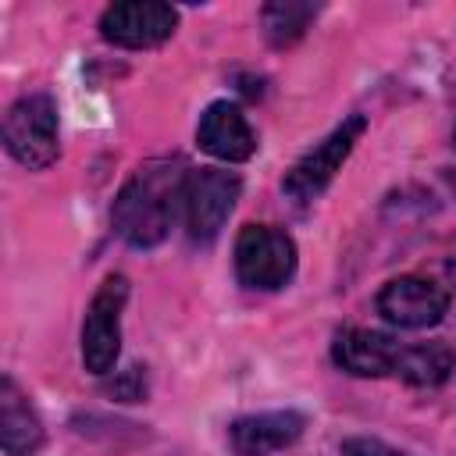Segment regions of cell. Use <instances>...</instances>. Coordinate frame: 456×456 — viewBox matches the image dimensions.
<instances>
[{
  "mask_svg": "<svg viewBox=\"0 0 456 456\" xmlns=\"http://www.w3.org/2000/svg\"><path fill=\"white\" fill-rule=\"evenodd\" d=\"M331 360L353 378H388L395 374L399 342L370 328H342L331 342Z\"/></svg>",
  "mask_w": 456,
  "mask_h": 456,
  "instance_id": "obj_10",
  "label": "cell"
},
{
  "mask_svg": "<svg viewBox=\"0 0 456 456\" xmlns=\"http://www.w3.org/2000/svg\"><path fill=\"white\" fill-rule=\"evenodd\" d=\"M452 370H456V349L442 338L417 342V346H399L395 378H403L410 388H438V385L449 381Z\"/></svg>",
  "mask_w": 456,
  "mask_h": 456,
  "instance_id": "obj_13",
  "label": "cell"
},
{
  "mask_svg": "<svg viewBox=\"0 0 456 456\" xmlns=\"http://www.w3.org/2000/svg\"><path fill=\"white\" fill-rule=\"evenodd\" d=\"M317 7L314 4H296V0H274V4H264L260 7V25H264V36L271 46H292L306 25L314 21Z\"/></svg>",
  "mask_w": 456,
  "mask_h": 456,
  "instance_id": "obj_14",
  "label": "cell"
},
{
  "mask_svg": "<svg viewBox=\"0 0 456 456\" xmlns=\"http://www.w3.org/2000/svg\"><path fill=\"white\" fill-rule=\"evenodd\" d=\"M175 28H178V11L157 0H125V4H110L100 14V36L125 50L160 46L175 36Z\"/></svg>",
  "mask_w": 456,
  "mask_h": 456,
  "instance_id": "obj_8",
  "label": "cell"
},
{
  "mask_svg": "<svg viewBox=\"0 0 456 456\" xmlns=\"http://www.w3.org/2000/svg\"><path fill=\"white\" fill-rule=\"evenodd\" d=\"M4 146L28 171L50 167L61 153L57 103L46 93H28V96L14 100L4 118Z\"/></svg>",
  "mask_w": 456,
  "mask_h": 456,
  "instance_id": "obj_2",
  "label": "cell"
},
{
  "mask_svg": "<svg viewBox=\"0 0 456 456\" xmlns=\"http://www.w3.org/2000/svg\"><path fill=\"white\" fill-rule=\"evenodd\" d=\"M0 445L7 456H36L43 449V420L11 374L0 378Z\"/></svg>",
  "mask_w": 456,
  "mask_h": 456,
  "instance_id": "obj_12",
  "label": "cell"
},
{
  "mask_svg": "<svg viewBox=\"0 0 456 456\" xmlns=\"http://www.w3.org/2000/svg\"><path fill=\"white\" fill-rule=\"evenodd\" d=\"M449 289L438 285L435 278L424 274H403L392 278L388 285H381L378 292V314L406 331H420V328H435L445 314H449Z\"/></svg>",
  "mask_w": 456,
  "mask_h": 456,
  "instance_id": "obj_7",
  "label": "cell"
},
{
  "mask_svg": "<svg viewBox=\"0 0 456 456\" xmlns=\"http://www.w3.org/2000/svg\"><path fill=\"white\" fill-rule=\"evenodd\" d=\"M306 428V417L296 410H267V413H249L239 417L228 428V442L235 456H271L289 449Z\"/></svg>",
  "mask_w": 456,
  "mask_h": 456,
  "instance_id": "obj_11",
  "label": "cell"
},
{
  "mask_svg": "<svg viewBox=\"0 0 456 456\" xmlns=\"http://www.w3.org/2000/svg\"><path fill=\"white\" fill-rule=\"evenodd\" d=\"M388 456H410V452H395V449H388Z\"/></svg>",
  "mask_w": 456,
  "mask_h": 456,
  "instance_id": "obj_17",
  "label": "cell"
},
{
  "mask_svg": "<svg viewBox=\"0 0 456 456\" xmlns=\"http://www.w3.org/2000/svg\"><path fill=\"white\" fill-rule=\"evenodd\" d=\"M242 192V178L235 171L224 167H200L189 171V185H185V232L192 242L210 246L228 214L235 210V200Z\"/></svg>",
  "mask_w": 456,
  "mask_h": 456,
  "instance_id": "obj_6",
  "label": "cell"
},
{
  "mask_svg": "<svg viewBox=\"0 0 456 456\" xmlns=\"http://www.w3.org/2000/svg\"><path fill=\"white\" fill-rule=\"evenodd\" d=\"M445 182H449V189L456 192V167H449V171H445Z\"/></svg>",
  "mask_w": 456,
  "mask_h": 456,
  "instance_id": "obj_16",
  "label": "cell"
},
{
  "mask_svg": "<svg viewBox=\"0 0 456 456\" xmlns=\"http://www.w3.org/2000/svg\"><path fill=\"white\" fill-rule=\"evenodd\" d=\"M185 185L189 171L178 157H157L139 164L110 207L114 232L135 249L160 246L175 224L178 207H185Z\"/></svg>",
  "mask_w": 456,
  "mask_h": 456,
  "instance_id": "obj_1",
  "label": "cell"
},
{
  "mask_svg": "<svg viewBox=\"0 0 456 456\" xmlns=\"http://www.w3.org/2000/svg\"><path fill=\"white\" fill-rule=\"evenodd\" d=\"M128 303V278L107 274L103 285L93 292L82 321V363L89 374L103 378L114 370L121 356V314Z\"/></svg>",
  "mask_w": 456,
  "mask_h": 456,
  "instance_id": "obj_4",
  "label": "cell"
},
{
  "mask_svg": "<svg viewBox=\"0 0 456 456\" xmlns=\"http://www.w3.org/2000/svg\"><path fill=\"white\" fill-rule=\"evenodd\" d=\"M296 274V242L274 224H246L235 239V278L246 289L274 292Z\"/></svg>",
  "mask_w": 456,
  "mask_h": 456,
  "instance_id": "obj_3",
  "label": "cell"
},
{
  "mask_svg": "<svg viewBox=\"0 0 456 456\" xmlns=\"http://www.w3.org/2000/svg\"><path fill=\"white\" fill-rule=\"evenodd\" d=\"M452 146H456V128H452Z\"/></svg>",
  "mask_w": 456,
  "mask_h": 456,
  "instance_id": "obj_18",
  "label": "cell"
},
{
  "mask_svg": "<svg viewBox=\"0 0 456 456\" xmlns=\"http://www.w3.org/2000/svg\"><path fill=\"white\" fill-rule=\"evenodd\" d=\"M342 456H388V445L378 438H349L342 442Z\"/></svg>",
  "mask_w": 456,
  "mask_h": 456,
  "instance_id": "obj_15",
  "label": "cell"
},
{
  "mask_svg": "<svg viewBox=\"0 0 456 456\" xmlns=\"http://www.w3.org/2000/svg\"><path fill=\"white\" fill-rule=\"evenodd\" d=\"M363 128H367V118H363V114H353V118H346L338 128H331L314 150H306V153L289 167V175H285V182H281V192H285L292 203H310V200H317V196L331 185L335 171L346 164V157L353 153V146L360 142Z\"/></svg>",
  "mask_w": 456,
  "mask_h": 456,
  "instance_id": "obj_5",
  "label": "cell"
},
{
  "mask_svg": "<svg viewBox=\"0 0 456 456\" xmlns=\"http://www.w3.org/2000/svg\"><path fill=\"white\" fill-rule=\"evenodd\" d=\"M196 142L203 153L224 164H242L256 153V132L249 128L246 114L232 100H214L196 125Z\"/></svg>",
  "mask_w": 456,
  "mask_h": 456,
  "instance_id": "obj_9",
  "label": "cell"
}]
</instances>
